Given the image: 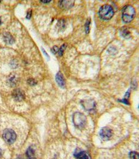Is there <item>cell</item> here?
Here are the masks:
<instances>
[{
    "mask_svg": "<svg viewBox=\"0 0 139 159\" xmlns=\"http://www.w3.org/2000/svg\"><path fill=\"white\" fill-rule=\"evenodd\" d=\"M135 10L132 6L128 5L123 10L122 18L125 23L132 22L135 15Z\"/></svg>",
    "mask_w": 139,
    "mask_h": 159,
    "instance_id": "cell-1",
    "label": "cell"
},
{
    "mask_svg": "<svg viewBox=\"0 0 139 159\" xmlns=\"http://www.w3.org/2000/svg\"><path fill=\"white\" fill-rule=\"evenodd\" d=\"M114 15V11L112 7L108 4H105L101 6L99 11V15L101 19L109 20L111 19Z\"/></svg>",
    "mask_w": 139,
    "mask_h": 159,
    "instance_id": "cell-2",
    "label": "cell"
},
{
    "mask_svg": "<svg viewBox=\"0 0 139 159\" xmlns=\"http://www.w3.org/2000/svg\"><path fill=\"white\" fill-rule=\"evenodd\" d=\"M73 121L77 128L82 129L87 124V117L84 114L81 112H75L73 116Z\"/></svg>",
    "mask_w": 139,
    "mask_h": 159,
    "instance_id": "cell-3",
    "label": "cell"
},
{
    "mask_svg": "<svg viewBox=\"0 0 139 159\" xmlns=\"http://www.w3.org/2000/svg\"><path fill=\"white\" fill-rule=\"evenodd\" d=\"M3 138L4 141L8 144L13 143L16 140L17 135L16 132L12 129H6L3 133Z\"/></svg>",
    "mask_w": 139,
    "mask_h": 159,
    "instance_id": "cell-4",
    "label": "cell"
},
{
    "mask_svg": "<svg viewBox=\"0 0 139 159\" xmlns=\"http://www.w3.org/2000/svg\"><path fill=\"white\" fill-rule=\"evenodd\" d=\"M81 106L87 111H93L96 108V103L92 99H85L81 100Z\"/></svg>",
    "mask_w": 139,
    "mask_h": 159,
    "instance_id": "cell-5",
    "label": "cell"
},
{
    "mask_svg": "<svg viewBox=\"0 0 139 159\" xmlns=\"http://www.w3.org/2000/svg\"><path fill=\"white\" fill-rule=\"evenodd\" d=\"M112 135V130L108 127H104L101 129L100 136L103 140H109L111 139Z\"/></svg>",
    "mask_w": 139,
    "mask_h": 159,
    "instance_id": "cell-6",
    "label": "cell"
},
{
    "mask_svg": "<svg viewBox=\"0 0 139 159\" xmlns=\"http://www.w3.org/2000/svg\"><path fill=\"white\" fill-rule=\"evenodd\" d=\"M12 96L13 98L18 101H22L25 97L24 93L23 92V91H22L20 89H16L13 91Z\"/></svg>",
    "mask_w": 139,
    "mask_h": 159,
    "instance_id": "cell-7",
    "label": "cell"
},
{
    "mask_svg": "<svg viewBox=\"0 0 139 159\" xmlns=\"http://www.w3.org/2000/svg\"><path fill=\"white\" fill-rule=\"evenodd\" d=\"M55 80L58 85L62 88H64L66 86V81L63 76L61 72H59L57 73L55 76Z\"/></svg>",
    "mask_w": 139,
    "mask_h": 159,
    "instance_id": "cell-8",
    "label": "cell"
},
{
    "mask_svg": "<svg viewBox=\"0 0 139 159\" xmlns=\"http://www.w3.org/2000/svg\"><path fill=\"white\" fill-rule=\"evenodd\" d=\"M74 4V1H62L59 2L60 6L66 10L72 7L73 6Z\"/></svg>",
    "mask_w": 139,
    "mask_h": 159,
    "instance_id": "cell-9",
    "label": "cell"
},
{
    "mask_svg": "<svg viewBox=\"0 0 139 159\" xmlns=\"http://www.w3.org/2000/svg\"><path fill=\"white\" fill-rule=\"evenodd\" d=\"M74 156L77 159H91V157L89 154L83 151L76 152Z\"/></svg>",
    "mask_w": 139,
    "mask_h": 159,
    "instance_id": "cell-10",
    "label": "cell"
},
{
    "mask_svg": "<svg viewBox=\"0 0 139 159\" xmlns=\"http://www.w3.org/2000/svg\"><path fill=\"white\" fill-rule=\"evenodd\" d=\"M121 35L125 39H129L131 37V33L128 28L126 27H123L120 31Z\"/></svg>",
    "mask_w": 139,
    "mask_h": 159,
    "instance_id": "cell-11",
    "label": "cell"
},
{
    "mask_svg": "<svg viewBox=\"0 0 139 159\" xmlns=\"http://www.w3.org/2000/svg\"><path fill=\"white\" fill-rule=\"evenodd\" d=\"M4 40L7 44H12L14 43V39L11 34L6 33L4 34Z\"/></svg>",
    "mask_w": 139,
    "mask_h": 159,
    "instance_id": "cell-12",
    "label": "cell"
},
{
    "mask_svg": "<svg viewBox=\"0 0 139 159\" xmlns=\"http://www.w3.org/2000/svg\"><path fill=\"white\" fill-rule=\"evenodd\" d=\"M129 156L130 159H139V153H138L137 152H131Z\"/></svg>",
    "mask_w": 139,
    "mask_h": 159,
    "instance_id": "cell-13",
    "label": "cell"
},
{
    "mask_svg": "<svg viewBox=\"0 0 139 159\" xmlns=\"http://www.w3.org/2000/svg\"><path fill=\"white\" fill-rule=\"evenodd\" d=\"M90 20L88 19L87 21L85 26H85V32L87 34L89 33V30H90Z\"/></svg>",
    "mask_w": 139,
    "mask_h": 159,
    "instance_id": "cell-14",
    "label": "cell"
},
{
    "mask_svg": "<svg viewBox=\"0 0 139 159\" xmlns=\"http://www.w3.org/2000/svg\"><path fill=\"white\" fill-rule=\"evenodd\" d=\"M35 152L32 148H30L27 151V155L28 157H34Z\"/></svg>",
    "mask_w": 139,
    "mask_h": 159,
    "instance_id": "cell-15",
    "label": "cell"
},
{
    "mask_svg": "<svg viewBox=\"0 0 139 159\" xmlns=\"http://www.w3.org/2000/svg\"><path fill=\"white\" fill-rule=\"evenodd\" d=\"M66 44H64L61 47L60 49H59V50H58V54L60 55V56H62L63 54V52L64 51V50L66 49Z\"/></svg>",
    "mask_w": 139,
    "mask_h": 159,
    "instance_id": "cell-16",
    "label": "cell"
},
{
    "mask_svg": "<svg viewBox=\"0 0 139 159\" xmlns=\"http://www.w3.org/2000/svg\"><path fill=\"white\" fill-rule=\"evenodd\" d=\"M28 83H29L30 85H35L37 83V82L35 81V80L31 79L28 80Z\"/></svg>",
    "mask_w": 139,
    "mask_h": 159,
    "instance_id": "cell-17",
    "label": "cell"
},
{
    "mask_svg": "<svg viewBox=\"0 0 139 159\" xmlns=\"http://www.w3.org/2000/svg\"><path fill=\"white\" fill-rule=\"evenodd\" d=\"M58 50H59V48L57 46H54L52 48V53H54V54L58 53Z\"/></svg>",
    "mask_w": 139,
    "mask_h": 159,
    "instance_id": "cell-18",
    "label": "cell"
},
{
    "mask_svg": "<svg viewBox=\"0 0 139 159\" xmlns=\"http://www.w3.org/2000/svg\"><path fill=\"white\" fill-rule=\"evenodd\" d=\"M31 15H32V11L30 10L29 11L27 12V19H30Z\"/></svg>",
    "mask_w": 139,
    "mask_h": 159,
    "instance_id": "cell-19",
    "label": "cell"
},
{
    "mask_svg": "<svg viewBox=\"0 0 139 159\" xmlns=\"http://www.w3.org/2000/svg\"><path fill=\"white\" fill-rule=\"evenodd\" d=\"M27 159H36L34 157H28Z\"/></svg>",
    "mask_w": 139,
    "mask_h": 159,
    "instance_id": "cell-20",
    "label": "cell"
},
{
    "mask_svg": "<svg viewBox=\"0 0 139 159\" xmlns=\"http://www.w3.org/2000/svg\"><path fill=\"white\" fill-rule=\"evenodd\" d=\"M50 2V1H42V2H43V3H49Z\"/></svg>",
    "mask_w": 139,
    "mask_h": 159,
    "instance_id": "cell-21",
    "label": "cell"
},
{
    "mask_svg": "<svg viewBox=\"0 0 139 159\" xmlns=\"http://www.w3.org/2000/svg\"><path fill=\"white\" fill-rule=\"evenodd\" d=\"M1 155V150H0V156Z\"/></svg>",
    "mask_w": 139,
    "mask_h": 159,
    "instance_id": "cell-22",
    "label": "cell"
},
{
    "mask_svg": "<svg viewBox=\"0 0 139 159\" xmlns=\"http://www.w3.org/2000/svg\"><path fill=\"white\" fill-rule=\"evenodd\" d=\"M1 24V19H0V24Z\"/></svg>",
    "mask_w": 139,
    "mask_h": 159,
    "instance_id": "cell-23",
    "label": "cell"
}]
</instances>
